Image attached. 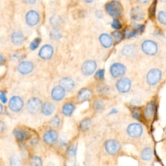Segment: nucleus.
<instances>
[{"instance_id":"1","label":"nucleus","mask_w":166,"mask_h":166,"mask_svg":"<svg viewBox=\"0 0 166 166\" xmlns=\"http://www.w3.org/2000/svg\"><path fill=\"white\" fill-rule=\"evenodd\" d=\"M105 9L107 13L114 18H118L122 14V9L119 2L112 1L105 5Z\"/></svg>"},{"instance_id":"2","label":"nucleus","mask_w":166,"mask_h":166,"mask_svg":"<svg viewBox=\"0 0 166 166\" xmlns=\"http://www.w3.org/2000/svg\"><path fill=\"white\" fill-rule=\"evenodd\" d=\"M42 103L38 98H32L27 103V110L28 112L31 114L38 113L42 109Z\"/></svg>"},{"instance_id":"3","label":"nucleus","mask_w":166,"mask_h":166,"mask_svg":"<svg viewBox=\"0 0 166 166\" xmlns=\"http://www.w3.org/2000/svg\"><path fill=\"white\" fill-rule=\"evenodd\" d=\"M162 78V72L158 69L151 70L147 75V82L149 85L154 86L158 83Z\"/></svg>"},{"instance_id":"4","label":"nucleus","mask_w":166,"mask_h":166,"mask_svg":"<svg viewBox=\"0 0 166 166\" xmlns=\"http://www.w3.org/2000/svg\"><path fill=\"white\" fill-rule=\"evenodd\" d=\"M143 51L148 55H155L158 51V46L152 40H145L141 45Z\"/></svg>"},{"instance_id":"5","label":"nucleus","mask_w":166,"mask_h":166,"mask_svg":"<svg viewBox=\"0 0 166 166\" xmlns=\"http://www.w3.org/2000/svg\"><path fill=\"white\" fill-rule=\"evenodd\" d=\"M110 71L113 77L118 78L125 74L126 67L123 64L121 63H114L110 67Z\"/></svg>"},{"instance_id":"6","label":"nucleus","mask_w":166,"mask_h":166,"mask_svg":"<svg viewBox=\"0 0 166 166\" xmlns=\"http://www.w3.org/2000/svg\"><path fill=\"white\" fill-rule=\"evenodd\" d=\"M23 107V101L21 97L14 96L11 98L9 103V107L11 111L18 112L22 109Z\"/></svg>"},{"instance_id":"7","label":"nucleus","mask_w":166,"mask_h":166,"mask_svg":"<svg viewBox=\"0 0 166 166\" xmlns=\"http://www.w3.org/2000/svg\"><path fill=\"white\" fill-rule=\"evenodd\" d=\"M104 147H105L106 151L109 155H114L119 152L120 149V144L115 140H110L106 141Z\"/></svg>"},{"instance_id":"8","label":"nucleus","mask_w":166,"mask_h":166,"mask_svg":"<svg viewBox=\"0 0 166 166\" xmlns=\"http://www.w3.org/2000/svg\"><path fill=\"white\" fill-rule=\"evenodd\" d=\"M143 132V128L139 123H132L127 128V133L132 138L140 137Z\"/></svg>"},{"instance_id":"9","label":"nucleus","mask_w":166,"mask_h":166,"mask_svg":"<svg viewBox=\"0 0 166 166\" xmlns=\"http://www.w3.org/2000/svg\"><path fill=\"white\" fill-rule=\"evenodd\" d=\"M13 133L16 139L19 141H26L30 137V134L28 131L21 128H15Z\"/></svg>"},{"instance_id":"10","label":"nucleus","mask_w":166,"mask_h":166,"mask_svg":"<svg viewBox=\"0 0 166 166\" xmlns=\"http://www.w3.org/2000/svg\"><path fill=\"white\" fill-rule=\"evenodd\" d=\"M116 88L121 93H127L131 88V82L127 78L121 79L117 83Z\"/></svg>"},{"instance_id":"11","label":"nucleus","mask_w":166,"mask_h":166,"mask_svg":"<svg viewBox=\"0 0 166 166\" xmlns=\"http://www.w3.org/2000/svg\"><path fill=\"white\" fill-rule=\"evenodd\" d=\"M58 134L55 129H51L46 131L44 136H43V140L44 142L48 145H51L55 144L57 141Z\"/></svg>"},{"instance_id":"12","label":"nucleus","mask_w":166,"mask_h":166,"mask_svg":"<svg viewBox=\"0 0 166 166\" xmlns=\"http://www.w3.org/2000/svg\"><path fill=\"white\" fill-rule=\"evenodd\" d=\"M97 64L95 61L87 60L82 66V71L85 75H90L94 73Z\"/></svg>"},{"instance_id":"13","label":"nucleus","mask_w":166,"mask_h":166,"mask_svg":"<svg viewBox=\"0 0 166 166\" xmlns=\"http://www.w3.org/2000/svg\"><path fill=\"white\" fill-rule=\"evenodd\" d=\"M40 16L37 12L30 10L26 14V22L29 26H34L39 22Z\"/></svg>"},{"instance_id":"14","label":"nucleus","mask_w":166,"mask_h":166,"mask_svg":"<svg viewBox=\"0 0 166 166\" xmlns=\"http://www.w3.org/2000/svg\"><path fill=\"white\" fill-rule=\"evenodd\" d=\"M53 54V49L50 45H46L43 46L39 51V56L44 60L50 59L52 57Z\"/></svg>"},{"instance_id":"15","label":"nucleus","mask_w":166,"mask_h":166,"mask_svg":"<svg viewBox=\"0 0 166 166\" xmlns=\"http://www.w3.org/2000/svg\"><path fill=\"white\" fill-rule=\"evenodd\" d=\"M131 16L132 20L135 21H141L144 19L145 13L142 8L140 7H133L131 10Z\"/></svg>"},{"instance_id":"16","label":"nucleus","mask_w":166,"mask_h":166,"mask_svg":"<svg viewBox=\"0 0 166 166\" xmlns=\"http://www.w3.org/2000/svg\"><path fill=\"white\" fill-rule=\"evenodd\" d=\"M33 70V64L29 61H24L21 63L18 67V70L23 75L29 74Z\"/></svg>"},{"instance_id":"17","label":"nucleus","mask_w":166,"mask_h":166,"mask_svg":"<svg viewBox=\"0 0 166 166\" xmlns=\"http://www.w3.org/2000/svg\"><path fill=\"white\" fill-rule=\"evenodd\" d=\"M65 96V90L60 87H55L51 91V97L54 101H59L63 99V98Z\"/></svg>"},{"instance_id":"18","label":"nucleus","mask_w":166,"mask_h":166,"mask_svg":"<svg viewBox=\"0 0 166 166\" xmlns=\"http://www.w3.org/2000/svg\"><path fill=\"white\" fill-rule=\"evenodd\" d=\"M122 54L126 57H131L136 55L138 52L137 47L133 44H128L125 46L122 49Z\"/></svg>"},{"instance_id":"19","label":"nucleus","mask_w":166,"mask_h":166,"mask_svg":"<svg viewBox=\"0 0 166 166\" xmlns=\"http://www.w3.org/2000/svg\"><path fill=\"white\" fill-rule=\"evenodd\" d=\"M92 92L88 88H83L79 91L77 94V99L80 102H84L89 100L91 97Z\"/></svg>"},{"instance_id":"20","label":"nucleus","mask_w":166,"mask_h":166,"mask_svg":"<svg viewBox=\"0 0 166 166\" xmlns=\"http://www.w3.org/2000/svg\"><path fill=\"white\" fill-rule=\"evenodd\" d=\"M60 85L65 91H70L74 88L75 84L71 79L68 77H65L60 80Z\"/></svg>"},{"instance_id":"21","label":"nucleus","mask_w":166,"mask_h":166,"mask_svg":"<svg viewBox=\"0 0 166 166\" xmlns=\"http://www.w3.org/2000/svg\"><path fill=\"white\" fill-rule=\"evenodd\" d=\"M155 110H156V104L155 101H152L150 103H149V104H147L145 109L144 115L145 118L147 119H151L153 115H155Z\"/></svg>"},{"instance_id":"22","label":"nucleus","mask_w":166,"mask_h":166,"mask_svg":"<svg viewBox=\"0 0 166 166\" xmlns=\"http://www.w3.org/2000/svg\"><path fill=\"white\" fill-rule=\"evenodd\" d=\"M99 41L101 42V45L106 48L111 47L113 44L112 38L109 34H105V33L102 34L99 36Z\"/></svg>"},{"instance_id":"23","label":"nucleus","mask_w":166,"mask_h":166,"mask_svg":"<svg viewBox=\"0 0 166 166\" xmlns=\"http://www.w3.org/2000/svg\"><path fill=\"white\" fill-rule=\"evenodd\" d=\"M55 107L51 103L47 102V103L42 104L41 110L43 114L46 116H49L53 114L55 111Z\"/></svg>"},{"instance_id":"24","label":"nucleus","mask_w":166,"mask_h":166,"mask_svg":"<svg viewBox=\"0 0 166 166\" xmlns=\"http://www.w3.org/2000/svg\"><path fill=\"white\" fill-rule=\"evenodd\" d=\"M92 125V121L90 118H84L79 123V127L80 131L82 132H86L90 130Z\"/></svg>"},{"instance_id":"25","label":"nucleus","mask_w":166,"mask_h":166,"mask_svg":"<svg viewBox=\"0 0 166 166\" xmlns=\"http://www.w3.org/2000/svg\"><path fill=\"white\" fill-rule=\"evenodd\" d=\"M75 109V105L71 103H67L64 104L62 109L63 114L65 116H71Z\"/></svg>"},{"instance_id":"26","label":"nucleus","mask_w":166,"mask_h":166,"mask_svg":"<svg viewBox=\"0 0 166 166\" xmlns=\"http://www.w3.org/2000/svg\"><path fill=\"white\" fill-rule=\"evenodd\" d=\"M11 39L14 45L20 46L22 44V43L24 41V36L21 33L16 32L12 34Z\"/></svg>"},{"instance_id":"27","label":"nucleus","mask_w":166,"mask_h":166,"mask_svg":"<svg viewBox=\"0 0 166 166\" xmlns=\"http://www.w3.org/2000/svg\"><path fill=\"white\" fill-rule=\"evenodd\" d=\"M153 156V151L151 147H147V148L144 149L141 152V158L144 160L149 161L152 159Z\"/></svg>"},{"instance_id":"28","label":"nucleus","mask_w":166,"mask_h":166,"mask_svg":"<svg viewBox=\"0 0 166 166\" xmlns=\"http://www.w3.org/2000/svg\"><path fill=\"white\" fill-rule=\"evenodd\" d=\"M60 121H61L60 118L58 115H56L53 117L50 121V125L53 128H57L59 127L60 125Z\"/></svg>"},{"instance_id":"29","label":"nucleus","mask_w":166,"mask_h":166,"mask_svg":"<svg viewBox=\"0 0 166 166\" xmlns=\"http://www.w3.org/2000/svg\"><path fill=\"white\" fill-rule=\"evenodd\" d=\"M93 107L95 111L100 112L104 108V104L101 100H96L93 103Z\"/></svg>"},{"instance_id":"30","label":"nucleus","mask_w":166,"mask_h":166,"mask_svg":"<svg viewBox=\"0 0 166 166\" xmlns=\"http://www.w3.org/2000/svg\"><path fill=\"white\" fill-rule=\"evenodd\" d=\"M21 159L17 155L12 156L10 160V166H20L21 165Z\"/></svg>"},{"instance_id":"31","label":"nucleus","mask_w":166,"mask_h":166,"mask_svg":"<svg viewBox=\"0 0 166 166\" xmlns=\"http://www.w3.org/2000/svg\"><path fill=\"white\" fill-rule=\"evenodd\" d=\"M30 166H42V162L40 157L37 156H34L30 160Z\"/></svg>"},{"instance_id":"32","label":"nucleus","mask_w":166,"mask_h":166,"mask_svg":"<svg viewBox=\"0 0 166 166\" xmlns=\"http://www.w3.org/2000/svg\"><path fill=\"white\" fill-rule=\"evenodd\" d=\"M131 26L132 27V28L134 29L135 32L136 33H143L145 27L142 24H140V23H132Z\"/></svg>"},{"instance_id":"33","label":"nucleus","mask_w":166,"mask_h":166,"mask_svg":"<svg viewBox=\"0 0 166 166\" xmlns=\"http://www.w3.org/2000/svg\"><path fill=\"white\" fill-rule=\"evenodd\" d=\"M158 20L162 25H166V12L160 11L158 14Z\"/></svg>"},{"instance_id":"34","label":"nucleus","mask_w":166,"mask_h":166,"mask_svg":"<svg viewBox=\"0 0 166 166\" xmlns=\"http://www.w3.org/2000/svg\"><path fill=\"white\" fill-rule=\"evenodd\" d=\"M156 0H155L152 3V5L150 6L149 9V17L151 18H153L155 16V13H156Z\"/></svg>"},{"instance_id":"35","label":"nucleus","mask_w":166,"mask_h":166,"mask_svg":"<svg viewBox=\"0 0 166 166\" xmlns=\"http://www.w3.org/2000/svg\"><path fill=\"white\" fill-rule=\"evenodd\" d=\"M41 39L39 38H35L30 44V49L31 50H35L36 49H37L39 46V44H40Z\"/></svg>"},{"instance_id":"36","label":"nucleus","mask_w":166,"mask_h":166,"mask_svg":"<svg viewBox=\"0 0 166 166\" xmlns=\"http://www.w3.org/2000/svg\"><path fill=\"white\" fill-rule=\"evenodd\" d=\"M111 26L115 30H119L122 27V25L120 21H119L118 19H114L112 22Z\"/></svg>"},{"instance_id":"37","label":"nucleus","mask_w":166,"mask_h":166,"mask_svg":"<svg viewBox=\"0 0 166 166\" xmlns=\"http://www.w3.org/2000/svg\"><path fill=\"white\" fill-rule=\"evenodd\" d=\"M60 33L59 30L54 29L51 33V36L53 40H59L60 38Z\"/></svg>"},{"instance_id":"38","label":"nucleus","mask_w":166,"mask_h":166,"mask_svg":"<svg viewBox=\"0 0 166 166\" xmlns=\"http://www.w3.org/2000/svg\"><path fill=\"white\" fill-rule=\"evenodd\" d=\"M124 33H125V36L126 38H132V37H134V36H135L136 35V32L135 31H132V30H129L128 29H126L125 30H124Z\"/></svg>"},{"instance_id":"39","label":"nucleus","mask_w":166,"mask_h":166,"mask_svg":"<svg viewBox=\"0 0 166 166\" xmlns=\"http://www.w3.org/2000/svg\"><path fill=\"white\" fill-rule=\"evenodd\" d=\"M104 70H99L96 72L95 77L97 79L100 80V81H102V80H103V79H104Z\"/></svg>"},{"instance_id":"40","label":"nucleus","mask_w":166,"mask_h":166,"mask_svg":"<svg viewBox=\"0 0 166 166\" xmlns=\"http://www.w3.org/2000/svg\"><path fill=\"white\" fill-rule=\"evenodd\" d=\"M112 36H114V38L117 40H120L123 38V35H122L121 33L119 32V31H118V30H116V31L113 32L112 33Z\"/></svg>"},{"instance_id":"41","label":"nucleus","mask_w":166,"mask_h":166,"mask_svg":"<svg viewBox=\"0 0 166 166\" xmlns=\"http://www.w3.org/2000/svg\"><path fill=\"white\" fill-rule=\"evenodd\" d=\"M0 99L3 103H5L7 101V96H6V94L4 91H0Z\"/></svg>"},{"instance_id":"42","label":"nucleus","mask_w":166,"mask_h":166,"mask_svg":"<svg viewBox=\"0 0 166 166\" xmlns=\"http://www.w3.org/2000/svg\"><path fill=\"white\" fill-rule=\"evenodd\" d=\"M60 22V18H57L56 16H53L51 18V23L53 25H57V24L59 23Z\"/></svg>"},{"instance_id":"43","label":"nucleus","mask_w":166,"mask_h":166,"mask_svg":"<svg viewBox=\"0 0 166 166\" xmlns=\"http://www.w3.org/2000/svg\"><path fill=\"white\" fill-rule=\"evenodd\" d=\"M132 117L136 119H138V120L140 119V114L138 111V110H134L133 112H132Z\"/></svg>"},{"instance_id":"44","label":"nucleus","mask_w":166,"mask_h":166,"mask_svg":"<svg viewBox=\"0 0 166 166\" xmlns=\"http://www.w3.org/2000/svg\"><path fill=\"white\" fill-rule=\"evenodd\" d=\"M75 152H76V151H75V147H70L69 151H68V154L70 156H75Z\"/></svg>"},{"instance_id":"45","label":"nucleus","mask_w":166,"mask_h":166,"mask_svg":"<svg viewBox=\"0 0 166 166\" xmlns=\"http://www.w3.org/2000/svg\"><path fill=\"white\" fill-rule=\"evenodd\" d=\"M6 129V126L5 123L2 121H0V133L3 132Z\"/></svg>"},{"instance_id":"46","label":"nucleus","mask_w":166,"mask_h":166,"mask_svg":"<svg viewBox=\"0 0 166 166\" xmlns=\"http://www.w3.org/2000/svg\"><path fill=\"white\" fill-rule=\"evenodd\" d=\"M36 0H23L24 2H26V3L29 4H33L36 2Z\"/></svg>"},{"instance_id":"47","label":"nucleus","mask_w":166,"mask_h":166,"mask_svg":"<svg viewBox=\"0 0 166 166\" xmlns=\"http://www.w3.org/2000/svg\"><path fill=\"white\" fill-rule=\"evenodd\" d=\"M137 1L141 3H149L151 0H137Z\"/></svg>"},{"instance_id":"48","label":"nucleus","mask_w":166,"mask_h":166,"mask_svg":"<svg viewBox=\"0 0 166 166\" xmlns=\"http://www.w3.org/2000/svg\"><path fill=\"white\" fill-rule=\"evenodd\" d=\"M3 61H4L3 57L1 55H0V63H2L3 62Z\"/></svg>"},{"instance_id":"49","label":"nucleus","mask_w":166,"mask_h":166,"mask_svg":"<svg viewBox=\"0 0 166 166\" xmlns=\"http://www.w3.org/2000/svg\"><path fill=\"white\" fill-rule=\"evenodd\" d=\"M2 112H3V107H2V104L0 103V115L2 114Z\"/></svg>"},{"instance_id":"50","label":"nucleus","mask_w":166,"mask_h":166,"mask_svg":"<svg viewBox=\"0 0 166 166\" xmlns=\"http://www.w3.org/2000/svg\"><path fill=\"white\" fill-rule=\"evenodd\" d=\"M94 0H84V2H87V3H91Z\"/></svg>"},{"instance_id":"51","label":"nucleus","mask_w":166,"mask_h":166,"mask_svg":"<svg viewBox=\"0 0 166 166\" xmlns=\"http://www.w3.org/2000/svg\"><path fill=\"white\" fill-rule=\"evenodd\" d=\"M116 112H117V110H115V109H114V110H112V111H111V112H110V114L116 113Z\"/></svg>"},{"instance_id":"52","label":"nucleus","mask_w":166,"mask_h":166,"mask_svg":"<svg viewBox=\"0 0 166 166\" xmlns=\"http://www.w3.org/2000/svg\"><path fill=\"white\" fill-rule=\"evenodd\" d=\"M162 2H166V0H160Z\"/></svg>"}]
</instances>
